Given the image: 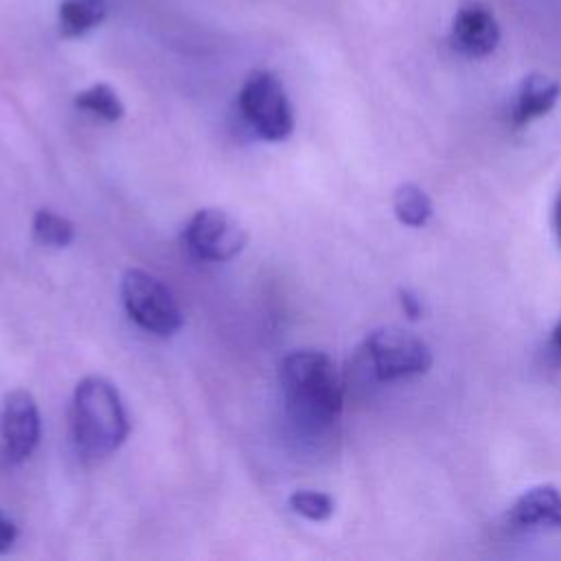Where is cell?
I'll return each instance as SVG.
<instances>
[{
  "mask_svg": "<svg viewBox=\"0 0 561 561\" xmlns=\"http://www.w3.org/2000/svg\"><path fill=\"white\" fill-rule=\"evenodd\" d=\"M280 388L289 416L307 432H327L342 414V377L322 351H294L283 357Z\"/></svg>",
  "mask_w": 561,
  "mask_h": 561,
  "instance_id": "obj_1",
  "label": "cell"
},
{
  "mask_svg": "<svg viewBox=\"0 0 561 561\" xmlns=\"http://www.w3.org/2000/svg\"><path fill=\"white\" fill-rule=\"evenodd\" d=\"M72 434L77 447L92 458L114 454L129 434L118 390L103 377H83L72 394Z\"/></svg>",
  "mask_w": 561,
  "mask_h": 561,
  "instance_id": "obj_2",
  "label": "cell"
},
{
  "mask_svg": "<svg viewBox=\"0 0 561 561\" xmlns=\"http://www.w3.org/2000/svg\"><path fill=\"white\" fill-rule=\"evenodd\" d=\"M366 362L379 381H397L430 370L432 348L419 335L399 327H381L364 342Z\"/></svg>",
  "mask_w": 561,
  "mask_h": 561,
  "instance_id": "obj_3",
  "label": "cell"
},
{
  "mask_svg": "<svg viewBox=\"0 0 561 561\" xmlns=\"http://www.w3.org/2000/svg\"><path fill=\"white\" fill-rule=\"evenodd\" d=\"M239 110L263 140L278 142L294 131L291 103L274 72L259 70L245 79L239 92Z\"/></svg>",
  "mask_w": 561,
  "mask_h": 561,
  "instance_id": "obj_4",
  "label": "cell"
},
{
  "mask_svg": "<svg viewBox=\"0 0 561 561\" xmlns=\"http://www.w3.org/2000/svg\"><path fill=\"white\" fill-rule=\"evenodd\" d=\"M121 296L129 318L145 331L160 337L182 327V311L171 289L145 270H127L121 280Z\"/></svg>",
  "mask_w": 561,
  "mask_h": 561,
  "instance_id": "obj_5",
  "label": "cell"
},
{
  "mask_svg": "<svg viewBox=\"0 0 561 561\" xmlns=\"http://www.w3.org/2000/svg\"><path fill=\"white\" fill-rule=\"evenodd\" d=\"M186 248L202 261L224 263L234 259L248 243V230L221 208L197 210L184 228Z\"/></svg>",
  "mask_w": 561,
  "mask_h": 561,
  "instance_id": "obj_6",
  "label": "cell"
},
{
  "mask_svg": "<svg viewBox=\"0 0 561 561\" xmlns=\"http://www.w3.org/2000/svg\"><path fill=\"white\" fill-rule=\"evenodd\" d=\"M39 410L28 390L7 392L0 410V443L11 462L26 460L39 443Z\"/></svg>",
  "mask_w": 561,
  "mask_h": 561,
  "instance_id": "obj_7",
  "label": "cell"
},
{
  "mask_svg": "<svg viewBox=\"0 0 561 561\" xmlns=\"http://www.w3.org/2000/svg\"><path fill=\"white\" fill-rule=\"evenodd\" d=\"M508 526L519 533L561 530V489L537 484L517 495L508 508Z\"/></svg>",
  "mask_w": 561,
  "mask_h": 561,
  "instance_id": "obj_8",
  "label": "cell"
},
{
  "mask_svg": "<svg viewBox=\"0 0 561 561\" xmlns=\"http://www.w3.org/2000/svg\"><path fill=\"white\" fill-rule=\"evenodd\" d=\"M449 42L465 57H486L500 42V26L484 4L469 2L454 15Z\"/></svg>",
  "mask_w": 561,
  "mask_h": 561,
  "instance_id": "obj_9",
  "label": "cell"
},
{
  "mask_svg": "<svg viewBox=\"0 0 561 561\" xmlns=\"http://www.w3.org/2000/svg\"><path fill=\"white\" fill-rule=\"evenodd\" d=\"M561 96V83L548 75L530 72L522 79L513 105H511V125L515 129L528 127L533 121L546 116Z\"/></svg>",
  "mask_w": 561,
  "mask_h": 561,
  "instance_id": "obj_10",
  "label": "cell"
},
{
  "mask_svg": "<svg viewBox=\"0 0 561 561\" xmlns=\"http://www.w3.org/2000/svg\"><path fill=\"white\" fill-rule=\"evenodd\" d=\"M105 15V0H64L59 4V33L64 37H79L101 24Z\"/></svg>",
  "mask_w": 561,
  "mask_h": 561,
  "instance_id": "obj_11",
  "label": "cell"
},
{
  "mask_svg": "<svg viewBox=\"0 0 561 561\" xmlns=\"http://www.w3.org/2000/svg\"><path fill=\"white\" fill-rule=\"evenodd\" d=\"M392 210L403 226L423 228L432 219L434 206L430 195L421 186L405 182L392 193Z\"/></svg>",
  "mask_w": 561,
  "mask_h": 561,
  "instance_id": "obj_12",
  "label": "cell"
},
{
  "mask_svg": "<svg viewBox=\"0 0 561 561\" xmlns=\"http://www.w3.org/2000/svg\"><path fill=\"white\" fill-rule=\"evenodd\" d=\"M75 105L107 121L116 123L125 114V105L107 83H94L75 96Z\"/></svg>",
  "mask_w": 561,
  "mask_h": 561,
  "instance_id": "obj_13",
  "label": "cell"
},
{
  "mask_svg": "<svg viewBox=\"0 0 561 561\" xmlns=\"http://www.w3.org/2000/svg\"><path fill=\"white\" fill-rule=\"evenodd\" d=\"M33 239L46 248H66L75 239V224L48 208H42L33 217Z\"/></svg>",
  "mask_w": 561,
  "mask_h": 561,
  "instance_id": "obj_14",
  "label": "cell"
},
{
  "mask_svg": "<svg viewBox=\"0 0 561 561\" xmlns=\"http://www.w3.org/2000/svg\"><path fill=\"white\" fill-rule=\"evenodd\" d=\"M287 502H289V508L296 515H300L305 519H311V522H327L335 511L333 497L322 493V491L300 489V491H294Z\"/></svg>",
  "mask_w": 561,
  "mask_h": 561,
  "instance_id": "obj_15",
  "label": "cell"
},
{
  "mask_svg": "<svg viewBox=\"0 0 561 561\" xmlns=\"http://www.w3.org/2000/svg\"><path fill=\"white\" fill-rule=\"evenodd\" d=\"M399 305L403 309V313L410 318V320H419L423 318V302L421 298L410 291V289H399Z\"/></svg>",
  "mask_w": 561,
  "mask_h": 561,
  "instance_id": "obj_16",
  "label": "cell"
},
{
  "mask_svg": "<svg viewBox=\"0 0 561 561\" xmlns=\"http://www.w3.org/2000/svg\"><path fill=\"white\" fill-rule=\"evenodd\" d=\"M15 537H18L15 524L0 513V552H4L15 541Z\"/></svg>",
  "mask_w": 561,
  "mask_h": 561,
  "instance_id": "obj_17",
  "label": "cell"
},
{
  "mask_svg": "<svg viewBox=\"0 0 561 561\" xmlns=\"http://www.w3.org/2000/svg\"><path fill=\"white\" fill-rule=\"evenodd\" d=\"M550 348H552V355L557 357V362L561 364V318L552 331V337H550Z\"/></svg>",
  "mask_w": 561,
  "mask_h": 561,
  "instance_id": "obj_18",
  "label": "cell"
},
{
  "mask_svg": "<svg viewBox=\"0 0 561 561\" xmlns=\"http://www.w3.org/2000/svg\"><path fill=\"white\" fill-rule=\"evenodd\" d=\"M554 232L561 243V195L557 197V204H554Z\"/></svg>",
  "mask_w": 561,
  "mask_h": 561,
  "instance_id": "obj_19",
  "label": "cell"
}]
</instances>
